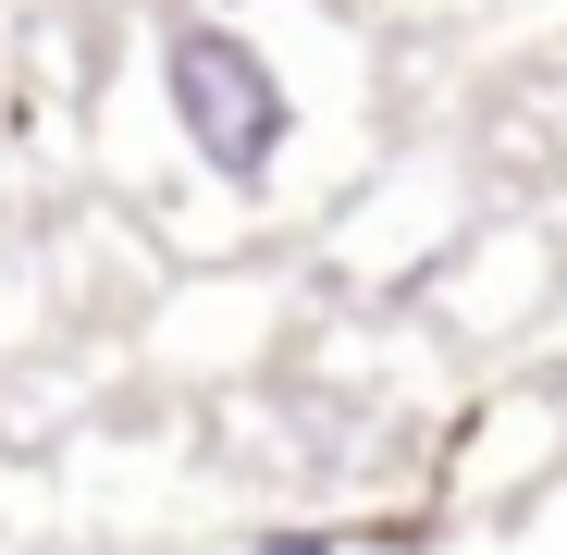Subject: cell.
I'll list each match as a JSON object with an SVG mask.
<instances>
[{"label": "cell", "instance_id": "1", "mask_svg": "<svg viewBox=\"0 0 567 555\" xmlns=\"http://www.w3.org/2000/svg\"><path fill=\"white\" fill-rule=\"evenodd\" d=\"M161 100H173L185 148H198V173H223V185H271L284 148H297V86H284V62L247 25H223V13H185L161 38Z\"/></svg>", "mask_w": 567, "mask_h": 555}, {"label": "cell", "instance_id": "2", "mask_svg": "<svg viewBox=\"0 0 567 555\" xmlns=\"http://www.w3.org/2000/svg\"><path fill=\"white\" fill-rule=\"evenodd\" d=\"M259 555H333V543H297V531H271V543H259Z\"/></svg>", "mask_w": 567, "mask_h": 555}]
</instances>
